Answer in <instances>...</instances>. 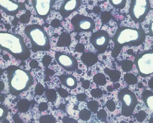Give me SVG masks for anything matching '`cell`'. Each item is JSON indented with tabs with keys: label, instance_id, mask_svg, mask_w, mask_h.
I'll return each mask as SVG.
<instances>
[{
	"label": "cell",
	"instance_id": "ba28073f",
	"mask_svg": "<svg viewBox=\"0 0 153 123\" xmlns=\"http://www.w3.org/2000/svg\"><path fill=\"white\" fill-rule=\"evenodd\" d=\"M71 22L76 32H91L96 26L92 18L83 15H76L71 19Z\"/></svg>",
	"mask_w": 153,
	"mask_h": 123
},
{
	"label": "cell",
	"instance_id": "8992f818",
	"mask_svg": "<svg viewBox=\"0 0 153 123\" xmlns=\"http://www.w3.org/2000/svg\"><path fill=\"white\" fill-rule=\"evenodd\" d=\"M150 8L149 0H131L129 15L134 22L141 23L144 21Z\"/></svg>",
	"mask_w": 153,
	"mask_h": 123
},
{
	"label": "cell",
	"instance_id": "9c48e42d",
	"mask_svg": "<svg viewBox=\"0 0 153 123\" xmlns=\"http://www.w3.org/2000/svg\"><path fill=\"white\" fill-rule=\"evenodd\" d=\"M110 37L104 30H100L93 33L90 41L92 46L100 53H104L107 50Z\"/></svg>",
	"mask_w": 153,
	"mask_h": 123
},
{
	"label": "cell",
	"instance_id": "7402d4cb",
	"mask_svg": "<svg viewBox=\"0 0 153 123\" xmlns=\"http://www.w3.org/2000/svg\"><path fill=\"white\" fill-rule=\"evenodd\" d=\"M121 67L124 72H129L131 70L133 66V63L129 60H125L121 62Z\"/></svg>",
	"mask_w": 153,
	"mask_h": 123
},
{
	"label": "cell",
	"instance_id": "f1b7e54d",
	"mask_svg": "<svg viewBox=\"0 0 153 123\" xmlns=\"http://www.w3.org/2000/svg\"><path fill=\"white\" fill-rule=\"evenodd\" d=\"M107 108L111 112H113L116 109L115 103L113 100H108L106 103Z\"/></svg>",
	"mask_w": 153,
	"mask_h": 123
},
{
	"label": "cell",
	"instance_id": "b9f144b4",
	"mask_svg": "<svg viewBox=\"0 0 153 123\" xmlns=\"http://www.w3.org/2000/svg\"><path fill=\"white\" fill-rule=\"evenodd\" d=\"M108 90L109 92H112L113 90V88H111L110 86H108Z\"/></svg>",
	"mask_w": 153,
	"mask_h": 123
},
{
	"label": "cell",
	"instance_id": "8fae6325",
	"mask_svg": "<svg viewBox=\"0 0 153 123\" xmlns=\"http://www.w3.org/2000/svg\"><path fill=\"white\" fill-rule=\"evenodd\" d=\"M55 0H32L33 8L38 17L45 19L50 14Z\"/></svg>",
	"mask_w": 153,
	"mask_h": 123
},
{
	"label": "cell",
	"instance_id": "7c38bea8",
	"mask_svg": "<svg viewBox=\"0 0 153 123\" xmlns=\"http://www.w3.org/2000/svg\"><path fill=\"white\" fill-rule=\"evenodd\" d=\"M0 8L6 14L15 16L19 10H26L25 5L13 0H0Z\"/></svg>",
	"mask_w": 153,
	"mask_h": 123
},
{
	"label": "cell",
	"instance_id": "9a60e30c",
	"mask_svg": "<svg viewBox=\"0 0 153 123\" xmlns=\"http://www.w3.org/2000/svg\"><path fill=\"white\" fill-rule=\"evenodd\" d=\"M81 60L85 65L91 66L98 62V58L96 55L92 53H84L81 57Z\"/></svg>",
	"mask_w": 153,
	"mask_h": 123
},
{
	"label": "cell",
	"instance_id": "44dd1931",
	"mask_svg": "<svg viewBox=\"0 0 153 123\" xmlns=\"http://www.w3.org/2000/svg\"><path fill=\"white\" fill-rule=\"evenodd\" d=\"M109 3L114 8L123 9L126 7V0H108Z\"/></svg>",
	"mask_w": 153,
	"mask_h": 123
},
{
	"label": "cell",
	"instance_id": "4dcf8cb0",
	"mask_svg": "<svg viewBox=\"0 0 153 123\" xmlns=\"http://www.w3.org/2000/svg\"><path fill=\"white\" fill-rule=\"evenodd\" d=\"M146 117V114L144 111H140L137 115L136 119L139 122H142Z\"/></svg>",
	"mask_w": 153,
	"mask_h": 123
},
{
	"label": "cell",
	"instance_id": "e575fe53",
	"mask_svg": "<svg viewBox=\"0 0 153 123\" xmlns=\"http://www.w3.org/2000/svg\"><path fill=\"white\" fill-rule=\"evenodd\" d=\"M78 100L79 101H84L87 98V96L84 93H81V94H77L76 96Z\"/></svg>",
	"mask_w": 153,
	"mask_h": 123
},
{
	"label": "cell",
	"instance_id": "52a82bcc",
	"mask_svg": "<svg viewBox=\"0 0 153 123\" xmlns=\"http://www.w3.org/2000/svg\"><path fill=\"white\" fill-rule=\"evenodd\" d=\"M119 100L122 103V115L126 117L133 114L136 106L138 104L135 94L128 88H123L118 93Z\"/></svg>",
	"mask_w": 153,
	"mask_h": 123
},
{
	"label": "cell",
	"instance_id": "f546056e",
	"mask_svg": "<svg viewBox=\"0 0 153 123\" xmlns=\"http://www.w3.org/2000/svg\"><path fill=\"white\" fill-rule=\"evenodd\" d=\"M0 111H1V114H0V119H4L8 115V110H7L6 107L4 105H1L0 107Z\"/></svg>",
	"mask_w": 153,
	"mask_h": 123
},
{
	"label": "cell",
	"instance_id": "2e32d148",
	"mask_svg": "<svg viewBox=\"0 0 153 123\" xmlns=\"http://www.w3.org/2000/svg\"><path fill=\"white\" fill-rule=\"evenodd\" d=\"M141 99L146 106L153 112V92L149 90H144L142 92Z\"/></svg>",
	"mask_w": 153,
	"mask_h": 123
},
{
	"label": "cell",
	"instance_id": "f35d334b",
	"mask_svg": "<svg viewBox=\"0 0 153 123\" xmlns=\"http://www.w3.org/2000/svg\"><path fill=\"white\" fill-rule=\"evenodd\" d=\"M148 85L150 88L153 90V78H151L148 82Z\"/></svg>",
	"mask_w": 153,
	"mask_h": 123
},
{
	"label": "cell",
	"instance_id": "5b68a950",
	"mask_svg": "<svg viewBox=\"0 0 153 123\" xmlns=\"http://www.w3.org/2000/svg\"><path fill=\"white\" fill-rule=\"evenodd\" d=\"M134 63L139 75L142 77H146L153 74V49L136 54Z\"/></svg>",
	"mask_w": 153,
	"mask_h": 123
},
{
	"label": "cell",
	"instance_id": "d590c367",
	"mask_svg": "<svg viewBox=\"0 0 153 123\" xmlns=\"http://www.w3.org/2000/svg\"><path fill=\"white\" fill-rule=\"evenodd\" d=\"M149 36L153 37V21L149 25Z\"/></svg>",
	"mask_w": 153,
	"mask_h": 123
},
{
	"label": "cell",
	"instance_id": "836d02e7",
	"mask_svg": "<svg viewBox=\"0 0 153 123\" xmlns=\"http://www.w3.org/2000/svg\"><path fill=\"white\" fill-rule=\"evenodd\" d=\"M48 105L46 103L42 102L39 105V110L41 112L46 110L48 109Z\"/></svg>",
	"mask_w": 153,
	"mask_h": 123
},
{
	"label": "cell",
	"instance_id": "d6986e66",
	"mask_svg": "<svg viewBox=\"0 0 153 123\" xmlns=\"http://www.w3.org/2000/svg\"><path fill=\"white\" fill-rule=\"evenodd\" d=\"M93 82L99 86H104L107 83V79L105 75L102 73H98L94 76Z\"/></svg>",
	"mask_w": 153,
	"mask_h": 123
},
{
	"label": "cell",
	"instance_id": "d4e9b609",
	"mask_svg": "<svg viewBox=\"0 0 153 123\" xmlns=\"http://www.w3.org/2000/svg\"><path fill=\"white\" fill-rule=\"evenodd\" d=\"M55 118L51 115L42 116L39 118L40 123H56Z\"/></svg>",
	"mask_w": 153,
	"mask_h": 123
},
{
	"label": "cell",
	"instance_id": "30bf717a",
	"mask_svg": "<svg viewBox=\"0 0 153 123\" xmlns=\"http://www.w3.org/2000/svg\"><path fill=\"white\" fill-rule=\"evenodd\" d=\"M55 59L59 65L65 70L71 71L76 70L78 69L77 60L71 55L57 51L56 52Z\"/></svg>",
	"mask_w": 153,
	"mask_h": 123
},
{
	"label": "cell",
	"instance_id": "cb8c5ba5",
	"mask_svg": "<svg viewBox=\"0 0 153 123\" xmlns=\"http://www.w3.org/2000/svg\"><path fill=\"white\" fill-rule=\"evenodd\" d=\"M79 118L83 121H88L91 116V112L86 109H84L79 113Z\"/></svg>",
	"mask_w": 153,
	"mask_h": 123
},
{
	"label": "cell",
	"instance_id": "4fadbf2b",
	"mask_svg": "<svg viewBox=\"0 0 153 123\" xmlns=\"http://www.w3.org/2000/svg\"><path fill=\"white\" fill-rule=\"evenodd\" d=\"M81 5L80 0H65L59 10L60 14L64 18H67L77 10Z\"/></svg>",
	"mask_w": 153,
	"mask_h": 123
},
{
	"label": "cell",
	"instance_id": "ab89813d",
	"mask_svg": "<svg viewBox=\"0 0 153 123\" xmlns=\"http://www.w3.org/2000/svg\"><path fill=\"white\" fill-rule=\"evenodd\" d=\"M120 84H119V83H116V84H114V87L115 88H119L120 87Z\"/></svg>",
	"mask_w": 153,
	"mask_h": 123
},
{
	"label": "cell",
	"instance_id": "ac0fdd59",
	"mask_svg": "<svg viewBox=\"0 0 153 123\" xmlns=\"http://www.w3.org/2000/svg\"><path fill=\"white\" fill-rule=\"evenodd\" d=\"M71 43V37L69 34L63 33L61 34L57 43V46L59 47L68 46Z\"/></svg>",
	"mask_w": 153,
	"mask_h": 123
},
{
	"label": "cell",
	"instance_id": "8d00e7d4",
	"mask_svg": "<svg viewBox=\"0 0 153 123\" xmlns=\"http://www.w3.org/2000/svg\"><path fill=\"white\" fill-rule=\"evenodd\" d=\"M51 57L49 56H45V57H43L42 59V63H43V65L45 66H48L49 65V63L47 62V60L51 59Z\"/></svg>",
	"mask_w": 153,
	"mask_h": 123
},
{
	"label": "cell",
	"instance_id": "6da1fadb",
	"mask_svg": "<svg viewBox=\"0 0 153 123\" xmlns=\"http://www.w3.org/2000/svg\"><path fill=\"white\" fill-rule=\"evenodd\" d=\"M146 33L142 28L130 27L119 28L112 38L114 46L111 56L115 58L119 55L124 46H138L145 40Z\"/></svg>",
	"mask_w": 153,
	"mask_h": 123
},
{
	"label": "cell",
	"instance_id": "3957f363",
	"mask_svg": "<svg viewBox=\"0 0 153 123\" xmlns=\"http://www.w3.org/2000/svg\"><path fill=\"white\" fill-rule=\"evenodd\" d=\"M7 72L10 92L14 96H19L33 84V77L27 70L10 65Z\"/></svg>",
	"mask_w": 153,
	"mask_h": 123
},
{
	"label": "cell",
	"instance_id": "ffe728a7",
	"mask_svg": "<svg viewBox=\"0 0 153 123\" xmlns=\"http://www.w3.org/2000/svg\"><path fill=\"white\" fill-rule=\"evenodd\" d=\"M124 80L129 85H134L138 82V79L137 77L131 73H127L124 75Z\"/></svg>",
	"mask_w": 153,
	"mask_h": 123
},
{
	"label": "cell",
	"instance_id": "484cf974",
	"mask_svg": "<svg viewBox=\"0 0 153 123\" xmlns=\"http://www.w3.org/2000/svg\"><path fill=\"white\" fill-rule=\"evenodd\" d=\"M87 107L92 112L96 113L99 108V103L96 101H90L87 104Z\"/></svg>",
	"mask_w": 153,
	"mask_h": 123
},
{
	"label": "cell",
	"instance_id": "603a6c76",
	"mask_svg": "<svg viewBox=\"0 0 153 123\" xmlns=\"http://www.w3.org/2000/svg\"><path fill=\"white\" fill-rule=\"evenodd\" d=\"M47 99L51 102H54L57 98V94L54 90H47L45 92Z\"/></svg>",
	"mask_w": 153,
	"mask_h": 123
},
{
	"label": "cell",
	"instance_id": "1f68e13d",
	"mask_svg": "<svg viewBox=\"0 0 153 123\" xmlns=\"http://www.w3.org/2000/svg\"><path fill=\"white\" fill-rule=\"evenodd\" d=\"M43 91H44V88H43V87L41 85V84H39L38 83L36 87V94H38V95H40V92H41V94L42 95L43 94Z\"/></svg>",
	"mask_w": 153,
	"mask_h": 123
},
{
	"label": "cell",
	"instance_id": "83f0119b",
	"mask_svg": "<svg viewBox=\"0 0 153 123\" xmlns=\"http://www.w3.org/2000/svg\"><path fill=\"white\" fill-rule=\"evenodd\" d=\"M97 117L102 122H105L107 117V112L104 110H100L97 114Z\"/></svg>",
	"mask_w": 153,
	"mask_h": 123
},
{
	"label": "cell",
	"instance_id": "4316f807",
	"mask_svg": "<svg viewBox=\"0 0 153 123\" xmlns=\"http://www.w3.org/2000/svg\"><path fill=\"white\" fill-rule=\"evenodd\" d=\"M91 96L95 98H100L102 97L103 92L102 90L100 88L92 89L91 92Z\"/></svg>",
	"mask_w": 153,
	"mask_h": 123
},
{
	"label": "cell",
	"instance_id": "5bb4252c",
	"mask_svg": "<svg viewBox=\"0 0 153 123\" xmlns=\"http://www.w3.org/2000/svg\"><path fill=\"white\" fill-rule=\"evenodd\" d=\"M59 78L63 85L70 89H74L77 86L76 79L71 74H62Z\"/></svg>",
	"mask_w": 153,
	"mask_h": 123
},
{
	"label": "cell",
	"instance_id": "277c9868",
	"mask_svg": "<svg viewBox=\"0 0 153 123\" xmlns=\"http://www.w3.org/2000/svg\"><path fill=\"white\" fill-rule=\"evenodd\" d=\"M24 32L30 39L34 53L47 51L51 49L49 36L42 26L37 24L28 25Z\"/></svg>",
	"mask_w": 153,
	"mask_h": 123
},
{
	"label": "cell",
	"instance_id": "7a4b0ae2",
	"mask_svg": "<svg viewBox=\"0 0 153 123\" xmlns=\"http://www.w3.org/2000/svg\"><path fill=\"white\" fill-rule=\"evenodd\" d=\"M0 47L14 58L25 61L30 57L31 53L21 35L7 32H0Z\"/></svg>",
	"mask_w": 153,
	"mask_h": 123
},
{
	"label": "cell",
	"instance_id": "74e56055",
	"mask_svg": "<svg viewBox=\"0 0 153 123\" xmlns=\"http://www.w3.org/2000/svg\"><path fill=\"white\" fill-rule=\"evenodd\" d=\"M82 86L85 89H88V88H89V87L90 86V81H88V80L84 81L82 83Z\"/></svg>",
	"mask_w": 153,
	"mask_h": 123
},
{
	"label": "cell",
	"instance_id": "d6a6232c",
	"mask_svg": "<svg viewBox=\"0 0 153 123\" xmlns=\"http://www.w3.org/2000/svg\"><path fill=\"white\" fill-rule=\"evenodd\" d=\"M57 92H58V93L59 94V95L63 98L67 97L68 96V92L66 90L63 89V88H58V90H57Z\"/></svg>",
	"mask_w": 153,
	"mask_h": 123
},
{
	"label": "cell",
	"instance_id": "e0dca14e",
	"mask_svg": "<svg viewBox=\"0 0 153 123\" xmlns=\"http://www.w3.org/2000/svg\"><path fill=\"white\" fill-rule=\"evenodd\" d=\"M104 72L108 75L111 81L114 82H118L121 78V73L119 70H110L106 68L105 69Z\"/></svg>",
	"mask_w": 153,
	"mask_h": 123
},
{
	"label": "cell",
	"instance_id": "60d3db41",
	"mask_svg": "<svg viewBox=\"0 0 153 123\" xmlns=\"http://www.w3.org/2000/svg\"><path fill=\"white\" fill-rule=\"evenodd\" d=\"M143 85L142 83H139V84H138V87H139V88H142L143 87Z\"/></svg>",
	"mask_w": 153,
	"mask_h": 123
}]
</instances>
